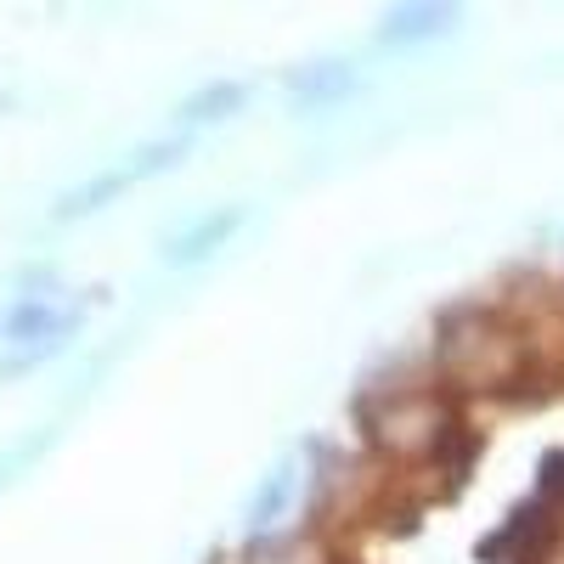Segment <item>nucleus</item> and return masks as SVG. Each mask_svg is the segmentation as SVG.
<instances>
[{
    "label": "nucleus",
    "mask_w": 564,
    "mask_h": 564,
    "mask_svg": "<svg viewBox=\"0 0 564 564\" xmlns=\"http://www.w3.org/2000/svg\"><path fill=\"white\" fill-rule=\"evenodd\" d=\"M435 372L446 395L513 401L531 379V339L497 305H457L435 334Z\"/></svg>",
    "instance_id": "f257e3e1"
},
{
    "label": "nucleus",
    "mask_w": 564,
    "mask_h": 564,
    "mask_svg": "<svg viewBox=\"0 0 564 564\" xmlns=\"http://www.w3.org/2000/svg\"><path fill=\"white\" fill-rule=\"evenodd\" d=\"M457 430H463V417H457L452 395L435 390V384L384 390V395L361 401V441H367V452L379 457L384 468H401V475L430 468Z\"/></svg>",
    "instance_id": "f03ea898"
},
{
    "label": "nucleus",
    "mask_w": 564,
    "mask_h": 564,
    "mask_svg": "<svg viewBox=\"0 0 564 564\" xmlns=\"http://www.w3.org/2000/svg\"><path fill=\"white\" fill-rule=\"evenodd\" d=\"M186 148V141L175 135V141H148L130 164H119V170H108V175H97L90 186H79V193H68V204H63V215H90V209H102L113 193H124V186H135V181H148L153 170H170L175 164V153Z\"/></svg>",
    "instance_id": "7ed1b4c3"
},
{
    "label": "nucleus",
    "mask_w": 564,
    "mask_h": 564,
    "mask_svg": "<svg viewBox=\"0 0 564 564\" xmlns=\"http://www.w3.org/2000/svg\"><path fill=\"white\" fill-rule=\"evenodd\" d=\"M243 226V209H215V215H198L186 231H175V238L164 243V260L170 265H198V260H209L231 231Z\"/></svg>",
    "instance_id": "20e7f679"
},
{
    "label": "nucleus",
    "mask_w": 564,
    "mask_h": 564,
    "mask_svg": "<svg viewBox=\"0 0 564 564\" xmlns=\"http://www.w3.org/2000/svg\"><path fill=\"white\" fill-rule=\"evenodd\" d=\"M243 564H339V553H334V542H327L322 531H294V536L260 542Z\"/></svg>",
    "instance_id": "39448f33"
},
{
    "label": "nucleus",
    "mask_w": 564,
    "mask_h": 564,
    "mask_svg": "<svg viewBox=\"0 0 564 564\" xmlns=\"http://www.w3.org/2000/svg\"><path fill=\"white\" fill-rule=\"evenodd\" d=\"M249 102V85H238V79H215V85H204V90H193V97L181 102V124L186 130H198V124H220V119H231Z\"/></svg>",
    "instance_id": "423d86ee"
},
{
    "label": "nucleus",
    "mask_w": 564,
    "mask_h": 564,
    "mask_svg": "<svg viewBox=\"0 0 564 564\" xmlns=\"http://www.w3.org/2000/svg\"><path fill=\"white\" fill-rule=\"evenodd\" d=\"M74 327V316H63V311H52V305H40V300H29V305H18L12 316H7V339H34L40 350H52V345H63V334Z\"/></svg>",
    "instance_id": "0eeeda50"
},
{
    "label": "nucleus",
    "mask_w": 564,
    "mask_h": 564,
    "mask_svg": "<svg viewBox=\"0 0 564 564\" xmlns=\"http://www.w3.org/2000/svg\"><path fill=\"white\" fill-rule=\"evenodd\" d=\"M350 85H356V79H350V68H345V63H311V68H300V74L289 79V90L300 97V108H322V102H339Z\"/></svg>",
    "instance_id": "6e6552de"
},
{
    "label": "nucleus",
    "mask_w": 564,
    "mask_h": 564,
    "mask_svg": "<svg viewBox=\"0 0 564 564\" xmlns=\"http://www.w3.org/2000/svg\"><path fill=\"white\" fill-rule=\"evenodd\" d=\"M446 29V12H435V7H412V12H395V18H384V40L390 45H406V40H430V34H441Z\"/></svg>",
    "instance_id": "1a4fd4ad"
},
{
    "label": "nucleus",
    "mask_w": 564,
    "mask_h": 564,
    "mask_svg": "<svg viewBox=\"0 0 564 564\" xmlns=\"http://www.w3.org/2000/svg\"><path fill=\"white\" fill-rule=\"evenodd\" d=\"M289 486H294V475H289V468H276V475H265V486H260V497H254V508H249L254 531H260V525H271L276 513L289 508Z\"/></svg>",
    "instance_id": "9d476101"
},
{
    "label": "nucleus",
    "mask_w": 564,
    "mask_h": 564,
    "mask_svg": "<svg viewBox=\"0 0 564 564\" xmlns=\"http://www.w3.org/2000/svg\"><path fill=\"white\" fill-rule=\"evenodd\" d=\"M0 339H7V316H0Z\"/></svg>",
    "instance_id": "9b49d317"
}]
</instances>
